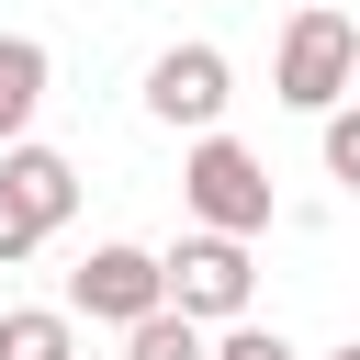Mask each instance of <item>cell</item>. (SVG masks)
<instances>
[{
	"instance_id": "6da1fadb",
	"label": "cell",
	"mask_w": 360,
	"mask_h": 360,
	"mask_svg": "<svg viewBox=\"0 0 360 360\" xmlns=\"http://www.w3.org/2000/svg\"><path fill=\"white\" fill-rule=\"evenodd\" d=\"M270 90L292 101V112H338L349 90H360V22L338 11V0H304L292 22H281V56H270Z\"/></svg>"
},
{
	"instance_id": "7a4b0ae2",
	"label": "cell",
	"mask_w": 360,
	"mask_h": 360,
	"mask_svg": "<svg viewBox=\"0 0 360 360\" xmlns=\"http://www.w3.org/2000/svg\"><path fill=\"white\" fill-rule=\"evenodd\" d=\"M180 202H191V225H214V236H270V158L236 146V135H191Z\"/></svg>"
},
{
	"instance_id": "3957f363",
	"label": "cell",
	"mask_w": 360,
	"mask_h": 360,
	"mask_svg": "<svg viewBox=\"0 0 360 360\" xmlns=\"http://www.w3.org/2000/svg\"><path fill=\"white\" fill-rule=\"evenodd\" d=\"M68 214H79V169H68L56 146H34V135H22V146H0V270H11V259H34Z\"/></svg>"
},
{
	"instance_id": "277c9868",
	"label": "cell",
	"mask_w": 360,
	"mask_h": 360,
	"mask_svg": "<svg viewBox=\"0 0 360 360\" xmlns=\"http://www.w3.org/2000/svg\"><path fill=\"white\" fill-rule=\"evenodd\" d=\"M169 304H180L191 326H248V304H259V259H248V236L191 225V236L169 248Z\"/></svg>"
},
{
	"instance_id": "5b68a950",
	"label": "cell",
	"mask_w": 360,
	"mask_h": 360,
	"mask_svg": "<svg viewBox=\"0 0 360 360\" xmlns=\"http://www.w3.org/2000/svg\"><path fill=\"white\" fill-rule=\"evenodd\" d=\"M158 304H169V259L135 248V236H101L68 270V315H90V326H146Z\"/></svg>"
},
{
	"instance_id": "8992f818",
	"label": "cell",
	"mask_w": 360,
	"mask_h": 360,
	"mask_svg": "<svg viewBox=\"0 0 360 360\" xmlns=\"http://www.w3.org/2000/svg\"><path fill=\"white\" fill-rule=\"evenodd\" d=\"M225 101H236L225 45H169V56L146 68V112H158L169 135H225Z\"/></svg>"
},
{
	"instance_id": "52a82bcc",
	"label": "cell",
	"mask_w": 360,
	"mask_h": 360,
	"mask_svg": "<svg viewBox=\"0 0 360 360\" xmlns=\"http://www.w3.org/2000/svg\"><path fill=\"white\" fill-rule=\"evenodd\" d=\"M45 79H56L45 34H0V146H22V135H34V112H45Z\"/></svg>"
},
{
	"instance_id": "ba28073f",
	"label": "cell",
	"mask_w": 360,
	"mask_h": 360,
	"mask_svg": "<svg viewBox=\"0 0 360 360\" xmlns=\"http://www.w3.org/2000/svg\"><path fill=\"white\" fill-rule=\"evenodd\" d=\"M0 360H79V338H68L56 304H11L0 315Z\"/></svg>"
},
{
	"instance_id": "9c48e42d",
	"label": "cell",
	"mask_w": 360,
	"mask_h": 360,
	"mask_svg": "<svg viewBox=\"0 0 360 360\" xmlns=\"http://www.w3.org/2000/svg\"><path fill=\"white\" fill-rule=\"evenodd\" d=\"M124 360H214V338H202L180 304H158L146 326H124Z\"/></svg>"
},
{
	"instance_id": "30bf717a",
	"label": "cell",
	"mask_w": 360,
	"mask_h": 360,
	"mask_svg": "<svg viewBox=\"0 0 360 360\" xmlns=\"http://www.w3.org/2000/svg\"><path fill=\"white\" fill-rule=\"evenodd\" d=\"M326 180H338V191H360V101H338V112H326Z\"/></svg>"
},
{
	"instance_id": "8fae6325",
	"label": "cell",
	"mask_w": 360,
	"mask_h": 360,
	"mask_svg": "<svg viewBox=\"0 0 360 360\" xmlns=\"http://www.w3.org/2000/svg\"><path fill=\"white\" fill-rule=\"evenodd\" d=\"M214 360H304V349H292L281 326H225V338H214Z\"/></svg>"
},
{
	"instance_id": "7c38bea8",
	"label": "cell",
	"mask_w": 360,
	"mask_h": 360,
	"mask_svg": "<svg viewBox=\"0 0 360 360\" xmlns=\"http://www.w3.org/2000/svg\"><path fill=\"white\" fill-rule=\"evenodd\" d=\"M326 360H360V338H338V349H326Z\"/></svg>"
}]
</instances>
